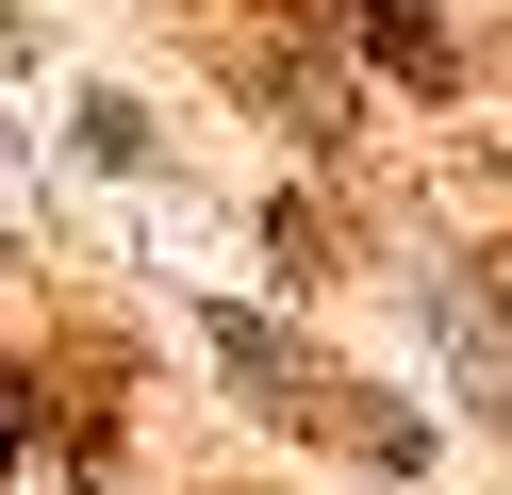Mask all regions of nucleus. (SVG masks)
<instances>
[{
	"label": "nucleus",
	"instance_id": "f257e3e1",
	"mask_svg": "<svg viewBox=\"0 0 512 495\" xmlns=\"http://www.w3.org/2000/svg\"><path fill=\"white\" fill-rule=\"evenodd\" d=\"M347 33H364L397 83H446V33H430V0H347Z\"/></svg>",
	"mask_w": 512,
	"mask_h": 495
},
{
	"label": "nucleus",
	"instance_id": "f03ea898",
	"mask_svg": "<svg viewBox=\"0 0 512 495\" xmlns=\"http://www.w3.org/2000/svg\"><path fill=\"white\" fill-rule=\"evenodd\" d=\"M83 165H149V116H133V99H83Z\"/></svg>",
	"mask_w": 512,
	"mask_h": 495
}]
</instances>
